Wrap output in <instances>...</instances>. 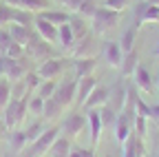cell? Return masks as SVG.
I'll return each mask as SVG.
<instances>
[{"instance_id": "1", "label": "cell", "mask_w": 159, "mask_h": 157, "mask_svg": "<svg viewBox=\"0 0 159 157\" xmlns=\"http://www.w3.org/2000/svg\"><path fill=\"white\" fill-rule=\"evenodd\" d=\"M27 102H29V95L22 97V100H13V97L9 100V104L5 106V113H2V124H5L7 131H13V128H20V126H22L25 117H27V113H29Z\"/></svg>"}, {"instance_id": "2", "label": "cell", "mask_w": 159, "mask_h": 157, "mask_svg": "<svg viewBox=\"0 0 159 157\" xmlns=\"http://www.w3.org/2000/svg\"><path fill=\"white\" fill-rule=\"evenodd\" d=\"M117 22H119V13L99 5L97 11H95V16L91 18V33H93V35H104V33L111 31Z\"/></svg>"}, {"instance_id": "3", "label": "cell", "mask_w": 159, "mask_h": 157, "mask_svg": "<svg viewBox=\"0 0 159 157\" xmlns=\"http://www.w3.org/2000/svg\"><path fill=\"white\" fill-rule=\"evenodd\" d=\"M66 67H71V60L69 58H47L38 64V75L42 77V80H57L60 75L66 71Z\"/></svg>"}, {"instance_id": "4", "label": "cell", "mask_w": 159, "mask_h": 157, "mask_svg": "<svg viewBox=\"0 0 159 157\" xmlns=\"http://www.w3.org/2000/svg\"><path fill=\"white\" fill-rule=\"evenodd\" d=\"M57 135H60V128H57V126L47 128L33 144H29V146L25 148V157H44V155H49V148H51V144L55 142Z\"/></svg>"}, {"instance_id": "5", "label": "cell", "mask_w": 159, "mask_h": 157, "mask_svg": "<svg viewBox=\"0 0 159 157\" xmlns=\"http://www.w3.org/2000/svg\"><path fill=\"white\" fill-rule=\"evenodd\" d=\"M53 100H57L64 109L71 106L75 100H77V77H64L62 82H57L55 86V93H53Z\"/></svg>"}, {"instance_id": "6", "label": "cell", "mask_w": 159, "mask_h": 157, "mask_svg": "<svg viewBox=\"0 0 159 157\" xmlns=\"http://www.w3.org/2000/svg\"><path fill=\"white\" fill-rule=\"evenodd\" d=\"M25 53H27L29 58H33V60H38V62L47 60V58H53L51 44H49L47 40H42V38L38 35L35 29H33V33H31V38H29V42H27V47H25Z\"/></svg>"}, {"instance_id": "7", "label": "cell", "mask_w": 159, "mask_h": 157, "mask_svg": "<svg viewBox=\"0 0 159 157\" xmlns=\"http://www.w3.org/2000/svg\"><path fill=\"white\" fill-rule=\"evenodd\" d=\"M86 126H89L86 113H80V111L69 113L64 117V122H62V135L69 137V140H75V137H80V133H82Z\"/></svg>"}, {"instance_id": "8", "label": "cell", "mask_w": 159, "mask_h": 157, "mask_svg": "<svg viewBox=\"0 0 159 157\" xmlns=\"http://www.w3.org/2000/svg\"><path fill=\"white\" fill-rule=\"evenodd\" d=\"M144 25H159V7L148 5V2H139L135 7V27L142 29Z\"/></svg>"}, {"instance_id": "9", "label": "cell", "mask_w": 159, "mask_h": 157, "mask_svg": "<svg viewBox=\"0 0 159 157\" xmlns=\"http://www.w3.org/2000/svg\"><path fill=\"white\" fill-rule=\"evenodd\" d=\"M27 71H31L27 67V58H7V69H5V77H9V82H18L25 80Z\"/></svg>"}, {"instance_id": "10", "label": "cell", "mask_w": 159, "mask_h": 157, "mask_svg": "<svg viewBox=\"0 0 159 157\" xmlns=\"http://www.w3.org/2000/svg\"><path fill=\"white\" fill-rule=\"evenodd\" d=\"M33 29L38 31V35L42 38V40H47L49 44H57V27L49 20H44L42 16H35V22H33Z\"/></svg>"}, {"instance_id": "11", "label": "cell", "mask_w": 159, "mask_h": 157, "mask_svg": "<svg viewBox=\"0 0 159 157\" xmlns=\"http://www.w3.org/2000/svg\"><path fill=\"white\" fill-rule=\"evenodd\" d=\"M104 60L108 62V67L113 69H119L122 67V60H124V51H122V44H119V40H108L104 42Z\"/></svg>"}, {"instance_id": "12", "label": "cell", "mask_w": 159, "mask_h": 157, "mask_svg": "<svg viewBox=\"0 0 159 157\" xmlns=\"http://www.w3.org/2000/svg\"><path fill=\"white\" fill-rule=\"evenodd\" d=\"M86 122H89V131H91V148H95L99 137H102V131H104L102 117H99V109H89L86 111Z\"/></svg>"}, {"instance_id": "13", "label": "cell", "mask_w": 159, "mask_h": 157, "mask_svg": "<svg viewBox=\"0 0 159 157\" xmlns=\"http://www.w3.org/2000/svg\"><path fill=\"white\" fill-rule=\"evenodd\" d=\"M95 38L97 35H93V33H86L84 38H80L75 42V49H73V58H93L97 51Z\"/></svg>"}, {"instance_id": "14", "label": "cell", "mask_w": 159, "mask_h": 157, "mask_svg": "<svg viewBox=\"0 0 159 157\" xmlns=\"http://www.w3.org/2000/svg\"><path fill=\"white\" fill-rule=\"evenodd\" d=\"M73 67V73L75 77L80 80V77H86V75H95V69H97V58H75V60L71 62Z\"/></svg>"}, {"instance_id": "15", "label": "cell", "mask_w": 159, "mask_h": 157, "mask_svg": "<svg viewBox=\"0 0 159 157\" xmlns=\"http://www.w3.org/2000/svg\"><path fill=\"white\" fill-rule=\"evenodd\" d=\"M108 93H111V89H108V86H102V84H97V86L91 91V95L86 97V102L82 104V106H84V111L104 106V104L108 102Z\"/></svg>"}, {"instance_id": "16", "label": "cell", "mask_w": 159, "mask_h": 157, "mask_svg": "<svg viewBox=\"0 0 159 157\" xmlns=\"http://www.w3.org/2000/svg\"><path fill=\"white\" fill-rule=\"evenodd\" d=\"M106 104H111L117 113L124 109V104H126V80H124V77L111 89V93H108V102H106Z\"/></svg>"}, {"instance_id": "17", "label": "cell", "mask_w": 159, "mask_h": 157, "mask_svg": "<svg viewBox=\"0 0 159 157\" xmlns=\"http://www.w3.org/2000/svg\"><path fill=\"white\" fill-rule=\"evenodd\" d=\"M133 84L137 86L139 93H152V75H150V71L139 64L137 71L133 73Z\"/></svg>"}, {"instance_id": "18", "label": "cell", "mask_w": 159, "mask_h": 157, "mask_svg": "<svg viewBox=\"0 0 159 157\" xmlns=\"http://www.w3.org/2000/svg\"><path fill=\"white\" fill-rule=\"evenodd\" d=\"M130 135H133V122H128L124 115H117L115 126H113V137H115L119 144H124Z\"/></svg>"}, {"instance_id": "19", "label": "cell", "mask_w": 159, "mask_h": 157, "mask_svg": "<svg viewBox=\"0 0 159 157\" xmlns=\"http://www.w3.org/2000/svg\"><path fill=\"white\" fill-rule=\"evenodd\" d=\"M27 146H29V142H27L25 128H13V131H9V150H11V155H20Z\"/></svg>"}, {"instance_id": "20", "label": "cell", "mask_w": 159, "mask_h": 157, "mask_svg": "<svg viewBox=\"0 0 159 157\" xmlns=\"http://www.w3.org/2000/svg\"><path fill=\"white\" fill-rule=\"evenodd\" d=\"M7 31H9V35L13 38V42H18V44H22V47H27V42H29V38H31V33H33V27H25V25H18V22H11V25L7 27Z\"/></svg>"}, {"instance_id": "21", "label": "cell", "mask_w": 159, "mask_h": 157, "mask_svg": "<svg viewBox=\"0 0 159 157\" xmlns=\"http://www.w3.org/2000/svg\"><path fill=\"white\" fill-rule=\"evenodd\" d=\"M75 42H77V40H75V35H73V31H71L69 22H66V25H60V27H57V44L62 47L64 51L73 53Z\"/></svg>"}, {"instance_id": "22", "label": "cell", "mask_w": 159, "mask_h": 157, "mask_svg": "<svg viewBox=\"0 0 159 157\" xmlns=\"http://www.w3.org/2000/svg\"><path fill=\"white\" fill-rule=\"evenodd\" d=\"M97 86V77L95 75H86V77H80L77 80V100L80 104H84L86 102V97L91 95V91Z\"/></svg>"}, {"instance_id": "23", "label": "cell", "mask_w": 159, "mask_h": 157, "mask_svg": "<svg viewBox=\"0 0 159 157\" xmlns=\"http://www.w3.org/2000/svg\"><path fill=\"white\" fill-rule=\"evenodd\" d=\"M137 67H139V53H137V49L124 53L122 67H119V71H122V77H124V80H126V77H133V73L137 71Z\"/></svg>"}, {"instance_id": "24", "label": "cell", "mask_w": 159, "mask_h": 157, "mask_svg": "<svg viewBox=\"0 0 159 157\" xmlns=\"http://www.w3.org/2000/svg\"><path fill=\"white\" fill-rule=\"evenodd\" d=\"M40 16H42L44 20L53 22L55 27H60V25H66V22L71 20V13H69L66 9H44V11H40Z\"/></svg>"}, {"instance_id": "25", "label": "cell", "mask_w": 159, "mask_h": 157, "mask_svg": "<svg viewBox=\"0 0 159 157\" xmlns=\"http://www.w3.org/2000/svg\"><path fill=\"white\" fill-rule=\"evenodd\" d=\"M69 27H71V31H73V35H75V40L84 38L86 33H91V25H89V20H86V18H82V16H77V13L71 16Z\"/></svg>"}, {"instance_id": "26", "label": "cell", "mask_w": 159, "mask_h": 157, "mask_svg": "<svg viewBox=\"0 0 159 157\" xmlns=\"http://www.w3.org/2000/svg\"><path fill=\"white\" fill-rule=\"evenodd\" d=\"M69 150H71V140L69 137H55V142L51 144L49 148V157H69Z\"/></svg>"}, {"instance_id": "27", "label": "cell", "mask_w": 159, "mask_h": 157, "mask_svg": "<svg viewBox=\"0 0 159 157\" xmlns=\"http://www.w3.org/2000/svg\"><path fill=\"white\" fill-rule=\"evenodd\" d=\"M62 111H64V106L60 104L57 100H53V97H49V100H44V111H42L44 120H57V117L62 115Z\"/></svg>"}, {"instance_id": "28", "label": "cell", "mask_w": 159, "mask_h": 157, "mask_svg": "<svg viewBox=\"0 0 159 157\" xmlns=\"http://www.w3.org/2000/svg\"><path fill=\"white\" fill-rule=\"evenodd\" d=\"M137 33H139V29L133 25L130 29H126L124 33H122V38H119V44H122V51L124 53H128V51H133L135 49V40H137Z\"/></svg>"}, {"instance_id": "29", "label": "cell", "mask_w": 159, "mask_h": 157, "mask_svg": "<svg viewBox=\"0 0 159 157\" xmlns=\"http://www.w3.org/2000/svg\"><path fill=\"white\" fill-rule=\"evenodd\" d=\"M117 111L111 106V104H104V106H99V117H102V124L104 128H113L115 126V120H117Z\"/></svg>"}, {"instance_id": "30", "label": "cell", "mask_w": 159, "mask_h": 157, "mask_svg": "<svg viewBox=\"0 0 159 157\" xmlns=\"http://www.w3.org/2000/svg\"><path fill=\"white\" fill-rule=\"evenodd\" d=\"M13 22L25 25V27H33L35 13H31V11H27V9H13Z\"/></svg>"}, {"instance_id": "31", "label": "cell", "mask_w": 159, "mask_h": 157, "mask_svg": "<svg viewBox=\"0 0 159 157\" xmlns=\"http://www.w3.org/2000/svg\"><path fill=\"white\" fill-rule=\"evenodd\" d=\"M97 2L95 0H82V2H80V9L75 11L77 16H82V18H86V20H91V18L95 16V11H97Z\"/></svg>"}, {"instance_id": "32", "label": "cell", "mask_w": 159, "mask_h": 157, "mask_svg": "<svg viewBox=\"0 0 159 157\" xmlns=\"http://www.w3.org/2000/svg\"><path fill=\"white\" fill-rule=\"evenodd\" d=\"M11 100V82L9 77H0V109L5 111V106Z\"/></svg>"}, {"instance_id": "33", "label": "cell", "mask_w": 159, "mask_h": 157, "mask_svg": "<svg viewBox=\"0 0 159 157\" xmlns=\"http://www.w3.org/2000/svg\"><path fill=\"white\" fill-rule=\"evenodd\" d=\"M55 86H57V80H42V84L38 86L35 95H40L42 100H49V97H53V93H55Z\"/></svg>"}, {"instance_id": "34", "label": "cell", "mask_w": 159, "mask_h": 157, "mask_svg": "<svg viewBox=\"0 0 159 157\" xmlns=\"http://www.w3.org/2000/svg\"><path fill=\"white\" fill-rule=\"evenodd\" d=\"M44 131H47V128H44V124H42V122H33V124H29V126L25 128L27 142H29V144H33V142H35L38 137L42 135V133H44Z\"/></svg>"}, {"instance_id": "35", "label": "cell", "mask_w": 159, "mask_h": 157, "mask_svg": "<svg viewBox=\"0 0 159 157\" xmlns=\"http://www.w3.org/2000/svg\"><path fill=\"white\" fill-rule=\"evenodd\" d=\"M20 9H27V11H31V13H38V11L49 9V0H22Z\"/></svg>"}, {"instance_id": "36", "label": "cell", "mask_w": 159, "mask_h": 157, "mask_svg": "<svg viewBox=\"0 0 159 157\" xmlns=\"http://www.w3.org/2000/svg\"><path fill=\"white\" fill-rule=\"evenodd\" d=\"M130 5H133V0H102V7H106L111 11H117V13L126 11Z\"/></svg>"}, {"instance_id": "37", "label": "cell", "mask_w": 159, "mask_h": 157, "mask_svg": "<svg viewBox=\"0 0 159 157\" xmlns=\"http://www.w3.org/2000/svg\"><path fill=\"white\" fill-rule=\"evenodd\" d=\"M25 84H27V91L33 95V93L38 91V86L42 84V77L38 75V71H27V75H25Z\"/></svg>"}, {"instance_id": "38", "label": "cell", "mask_w": 159, "mask_h": 157, "mask_svg": "<svg viewBox=\"0 0 159 157\" xmlns=\"http://www.w3.org/2000/svg\"><path fill=\"white\" fill-rule=\"evenodd\" d=\"M27 106H29V113H31V115H42V111H44V100H42L40 95H29Z\"/></svg>"}, {"instance_id": "39", "label": "cell", "mask_w": 159, "mask_h": 157, "mask_svg": "<svg viewBox=\"0 0 159 157\" xmlns=\"http://www.w3.org/2000/svg\"><path fill=\"white\" fill-rule=\"evenodd\" d=\"M13 22V7L0 5V29H7Z\"/></svg>"}, {"instance_id": "40", "label": "cell", "mask_w": 159, "mask_h": 157, "mask_svg": "<svg viewBox=\"0 0 159 157\" xmlns=\"http://www.w3.org/2000/svg\"><path fill=\"white\" fill-rule=\"evenodd\" d=\"M27 95H31V93L27 91V84H25V80L11 82V97H13V100H22V97H27Z\"/></svg>"}, {"instance_id": "41", "label": "cell", "mask_w": 159, "mask_h": 157, "mask_svg": "<svg viewBox=\"0 0 159 157\" xmlns=\"http://www.w3.org/2000/svg\"><path fill=\"white\" fill-rule=\"evenodd\" d=\"M133 131H135V135H139V137H146V133H148V120H146V117H142V115H137V117H135V124H133Z\"/></svg>"}, {"instance_id": "42", "label": "cell", "mask_w": 159, "mask_h": 157, "mask_svg": "<svg viewBox=\"0 0 159 157\" xmlns=\"http://www.w3.org/2000/svg\"><path fill=\"white\" fill-rule=\"evenodd\" d=\"M11 42H13V38L9 35V31L7 29H0V55L7 53V49H9Z\"/></svg>"}, {"instance_id": "43", "label": "cell", "mask_w": 159, "mask_h": 157, "mask_svg": "<svg viewBox=\"0 0 159 157\" xmlns=\"http://www.w3.org/2000/svg\"><path fill=\"white\" fill-rule=\"evenodd\" d=\"M5 55H7V58H22V55H25V47L18 44V42H11Z\"/></svg>"}, {"instance_id": "44", "label": "cell", "mask_w": 159, "mask_h": 157, "mask_svg": "<svg viewBox=\"0 0 159 157\" xmlns=\"http://www.w3.org/2000/svg\"><path fill=\"white\" fill-rule=\"evenodd\" d=\"M57 2L71 13V11H77V9H80V2H82V0H57Z\"/></svg>"}, {"instance_id": "45", "label": "cell", "mask_w": 159, "mask_h": 157, "mask_svg": "<svg viewBox=\"0 0 159 157\" xmlns=\"http://www.w3.org/2000/svg\"><path fill=\"white\" fill-rule=\"evenodd\" d=\"M84 153H86V148H82V146H71L69 157H84Z\"/></svg>"}, {"instance_id": "46", "label": "cell", "mask_w": 159, "mask_h": 157, "mask_svg": "<svg viewBox=\"0 0 159 157\" xmlns=\"http://www.w3.org/2000/svg\"><path fill=\"white\" fill-rule=\"evenodd\" d=\"M150 120L159 122V104H150Z\"/></svg>"}, {"instance_id": "47", "label": "cell", "mask_w": 159, "mask_h": 157, "mask_svg": "<svg viewBox=\"0 0 159 157\" xmlns=\"http://www.w3.org/2000/svg\"><path fill=\"white\" fill-rule=\"evenodd\" d=\"M5 69H7V55H0V77H5Z\"/></svg>"}, {"instance_id": "48", "label": "cell", "mask_w": 159, "mask_h": 157, "mask_svg": "<svg viewBox=\"0 0 159 157\" xmlns=\"http://www.w3.org/2000/svg\"><path fill=\"white\" fill-rule=\"evenodd\" d=\"M5 5H9V7H13V9H20L22 0H5Z\"/></svg>"}, {"instance_id": "49", "label": "cell", "mask_w": 159, "mask_h": 157, "mask_svg": "<svg viewBox=\"0 0 159 157\" xmlns=\"http://www.w3.org/2000/svg\"><path fill=\"white\" fill-rule=\"evenodd\" d=\"M144 2H148V5H157V7H159V0H144Z\"/></svg>"}, {"instance_id": "50", "label": "cell", "mask_w": 159, "mask_h": 157, "mask_svg": "<svg viewBox=\"0 0 159 157\" xmlns=\"http://www.w3.org/2000/svg\"><path fill=\"white\" fill-rule=\"evenodd\" d=\"M152 55H155V58H159V44L155 47V51H152Z\"/></svg>"}, {"instance_id": "51", "label": "cell", "mask_w": 159, "mask_h": 157, "mask_svg": "<svg viewBox=\"0 0 159 157\" xmlns=\"http://www.w3.org/2000/svg\"><path fill=\"white\" fill-rule=\"evenodd\" d=\"M5 131H7V128H5V124H2V126H0V137H2V133H5Z\"/></svg>"}, {"instance_id": "52", "label": "cell", "mask_w": 159, "mask_h": 157, "mask_svg": "<svg viewBox=\"0 0 159 157\" xmlns=\"http://www.w3.org/2000/svg\"><path fill=\"white\" fill-rule=\"evenodd\" d=\"M157 89H159V77H157Z\"/></svg>"}, {"instance_id": "53", "label": "cell", "mask_w": 159, "mask_h": 157, "mask_svg": "<svg viewBox=\"0 0 159 157\" xmlns=\"http://www.w3.org/2000/svg\"><path fill=\"white\" fill-rule=\"evenodd\" d=\"M95 157H97V155H95Z\"/></svg>"}, {"instance_id": "54", "label": "cell", "mask_w": 159, "mask_h": 157, "mask_svg": "<svg viewBox=\"0 0 159 157\" xmlns=\"http://www.w3.org/2000/svg\"><path fill=\"white\" fill-rule=\"evenodd\" d=\"M157 157H159V155H157Z\"/></svg>"}]
</instances>
